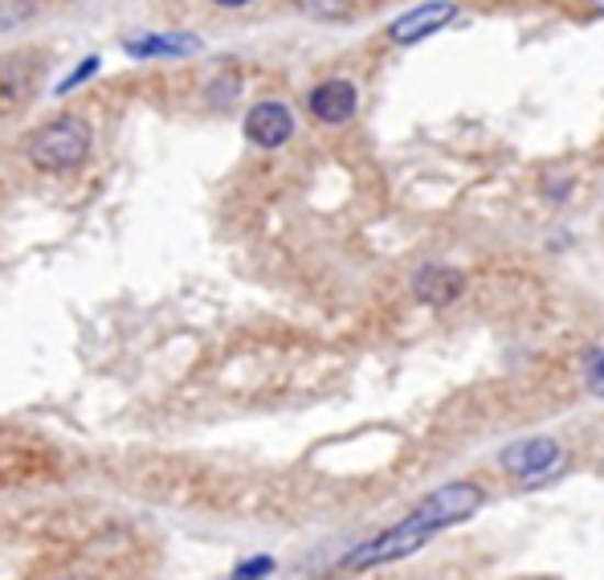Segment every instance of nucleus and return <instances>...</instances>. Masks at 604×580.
I'll list each match as a JSON object with an SVG mask.
<instances>
[{
  "label": "nucleus",
  "mask_w": 604,
  "mask_h": 580,
  "mask_svg": "<svg viewBox=\"0 0 604 580\" xmlns=\"http://www.w3.org/2000/svg\"><path fill=\"white\" fill-rule=\"evenodd\" d=\"M299 9L311 16H344L351 9V0H299Z\"/></svg>",
  "instance_id": "10"
},
{
  "label": "nucleus",
  "mask_w": 604,
  "mask_h": 580,
  "mask_svg": "<svg viewBox=\"0 0 604 580\" xmlns=\"http://www.w3.org/2000/svg\"><path fill=\"white\" fill-rule=\"evenodd\" d=\"M270 572H273V560L270 556H258V560H245V565H237L233 577H270Z\"/></svg>",
  "instance_id": "11"
},
{
  "label": "nucleus",
  "mask_w": 604,
  "mask_h": 580,
  "mask_svg": "<svg viewBox=\"0 0 604 580\" xmlns=\"http://www.w3.org/2000/svg\"><path fill=\"white\" fill-rule=\"evenodd\" d=\"M311 115L318 123H347L356 115V87L344 82V78H332V82H318L311 90Z\"/></svg>",
  "instance_id": "8"
},
{
  "label": "nucleus",
  "mask_w": 604,
  "mask_h": 580,
  "mask_svg": "<svg viewBox=\"0 0 604 580\" xmlns=\"http://www.w3.org/2000/svg\"><path fill=\"white\" fill-rule=\"evenodd\" d=\"M458 16V4H449V0H429V4H421V9H409L404 16H396L389 25V42L396 45H417L425 42L429 33H437L441 25H449Z\"/></svg>",
  "instance_id": "5"
},
{
  "label": "nucleus",
  "mask_w": 604,
  "mask_h": 580,
  "mask_svg": "<svg viewBox=\"0 0 604 580\" xmlns=\"http://www.w3.org/2000/svg\"><path fill=\"white\" fill-rule=\"evenodd\" d=\"M213 4H221V9H242V4H249V0H213Z\"/></svg>",
  "instance_id": "14"
},
{
  "label": "nucleus",
  "mask_w": 604,
  "mask_h": 580,
  "mask_svg": "<svg viewBox=\"0 0 604 580\" xmlns=\"http://www.w3.org/2000/svg\"><path fill=\"white\" fill-rule=\"evenodd\" d=\"M294 135V115H290L287 102H258V107H249V115H245V140L254 147H282Z\"/></svg>",
  "instance_id": "6"
},
{
  "label": "nucleus",
  "mask_w": 604,
  "mask_h": 580,
  "mask_svg": "<svg viewBox=\"0 0 604 580\" xmlns=\"http://www.w3.org/2000/svg\"><path fill=\"white\" fill-rule=\"evenodd\" d=\"M589 4H596V9H601V13H604V0H589Z\"/></svg>",
  "instance_id": "15"
},
{
  "label": "nucleus",
  "mask_w": 604,
  "mask_h": 580,
  "mask_svg": "<svg viewBox=\"0 0 604 580\" xmlns=\"http://www.w3.org/2000/svg\"><path fill=\"white\" fill-rule=\"evenodd\" d=\"M461 290H466V278H461V270H454V266H421L417 278H413V294H417V303L425 306L458 303Z\"/></svg>",
  "instance_id": "7"
},
{
  "label": "nucleus",
  "mask_w": 604,
  "mask_h": 580,
  "mask_svg": "<svg viewBox=\"0 0 604 580\" xmlns=\"http://www.w3.org/2000/svg\"><path fill=\"white\" fill-rule=\"evenodd\" d=\"M197 49V37H139V42H127V54L135 58H156V54H192Z\"/></svg>",
  "instance_id": "9"
},
{
  "label": "nucleus",
  "mask_w": 604,
  "mask_h": 580,
  "mask_svg": "<svg viewBox=\"0 0 604 580\" xmlns=\"http://www.w3.org/2000/svg\"><path fill=\"white\" fill-rule=\"evenodd\" d=\"M503 470L511 475L515 482H539L547 479L556 466L563 462V446L556 437H523V442H511L503 454H499Z\"/></svg>",
  "instance_id": "4"
},
{
  "label": "nucleus",
  "mask_w": 604,
  "mask_h": 580,
  "mask_svg": "<svg viewBox=\"0 0 604 580\" xmlns=\"http://www.w3.org/2000/svg\"><path fill=\"white\" fill-rule=\"evenodd\" d=\"M589 389L596 392V397H604V352H596L589 364Z\"/></svg>",
  "instance_id": "13"
},
{
  "label": "nucleus",
  "mask_w": 604,
  "mask_h": 580,
  "mask_svg": "<svg viewBox=\"0 0 604 580\" xmlns=\"http://www.w3.org/2000/svg\"><path fill=\"white\" fill-rule=\"evenodd\" d=\"M94 70H99V58H87V62H82V66H78V70L70 74V78H66V82H61L58 94H66V90H74V87H78V82H87V78H90V74H94Z\"/></svg>",
  "instance_id": "12"
},
{
  "label": "nucleus",
  "mask_w": 604,
  "mask_h": 580,
  "mask_svg": "<svg viewBox=\"0 0 604 580\" xmlns=\"http://www.w3.org/2000/svg\"><path fill=\"white\" fill-rule=\"evenodd\" d=\"M25 152L37 172H70L90 156V123L78 115L49 119L45 127L33 131Z\"/></svg>",
  "instance_id": "1"
},
{
  "label": "nucleus",
  "mask_w": 604,
  "mask_h": 580,
  "mask_svg": "<svg viewBox=\"0 0 604 580\" xmlns=\"http://www.w3.org/2000/svg\"><path fill=\"white\" fill-rule=\"evenodd\" d=\"M433 539V532H425V527H417V523H392L389 532H380L376 539H368V544H360V548L347 551L344 568H376V565H389V560H404V556H413V551H421L425 544Z\"/></svg>",
  "instance_id": "3"
},
{
  "label": "nucleus",
  "mask_w": 604,
  "mask_h": 580,
  "mask_svg": "<svg viewBox=\"0 0 604 580\" xmlns=\"http://www.w3.org/2000/svg\"><path fill=\"white\" fill-rule=\"evenodd\" d=\"M482 507V487L474 482H446L441 491H433L421 499V507L409 515V523H417L425 532H441V527H454V523L470 520L474 511Z\"/></svg>",
  "instance_id": "2"
}]
</instances>
